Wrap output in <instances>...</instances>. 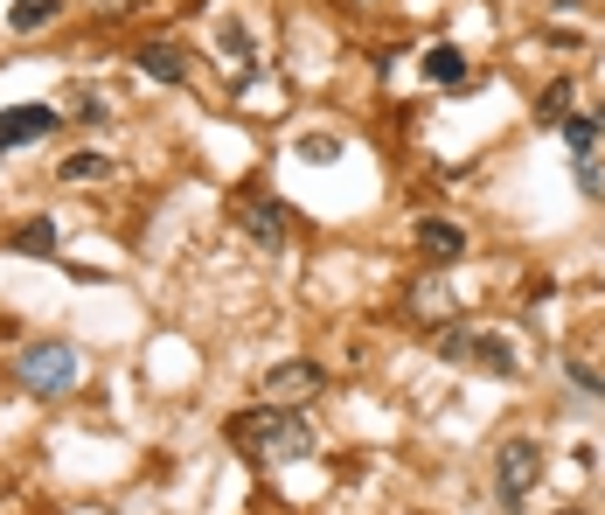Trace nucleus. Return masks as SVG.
Returning a JSON list of instances; mask_svg holds the SVG:
<instances>
[{"instance_id":"22","label":"nucleus","mask_w":605,"mask_h":515,"mask_svg":"<svg viewBox=\"0 0 605 515\" xmlns=\"http://www.w3.org/2000/svg\"><path fill=\"white\" fill-rule=\"evenodd\" d=\"M571 515H585V508H571Z\"/></svg>"},{"instance_id":"17","label":"nucleus","mask_w":605,"mask_h":515,"mask_svg":"<svg viewBox=\"0 0 605 515\" xmlns=\"http://www.w3.org/2000/svg\"><path fill=\"white\" fill-rule=\"evenodd\" d=\"M557 125H564V140H571V153H592V140H598V119H571V112H564Z\"/></svg>"},{"instance_id":"15","label":"nucleus","mask_w":605,"mask_h":515,"mask_svg":"<svg viewBox=\"0 0 605 515\" xmlns=\"http://www.w3.org/2000/svg\"><path fill=\"white\" fill-rule=\"evenodd\" d=\"M411 306H417V314H432V321H445V314H453V293H438V279H417Z\"/></svg>"},{"instance_id":"12","label":"nucleus","mask_w":605,"mask_h":515,"mask_svg":"<svg viewBox=\"0 0 605 515\" xmlns=\"http://www.w3.org/2000/svg\"><path fill=\"white\" fill-rule=\"evenodd\" d=\"M417 70H425L432 84H466V57H460L453 42H432V49H425V63H417Z\"/></svg>"},{"instance_id":"8","label":"nucleus","mask_w":605,"mask_h":515,"mask_svg":"<svg viewBox=\"0 0 605 515\" xmlns=\"http://www.w3.org/2000/svg\"><path fill=\"white\" fill-rule=\"evenodd\" d=\"M133 57H140V70L153 77V84H181V77H189V57H181V42H140Z\"/></svg>"},{"instance_id":"7","label":"nucleus","mask_w":605,"mask_h":515,"mask_svg":"<svg viewBox=\"0 0 605 515\" xmlns=\"http://www.w3.org/2000/svg\"><path fill=\"white\" fill-rule=\"evenodd\" d=\"M417 251L438 258V265H453V258L466 251V230L453 216H417Z\"/></svg>"},{"instance_id":"4","label":"nucleus","mask_w":605,"mask_h":515,"mask_svg":"<svg viewBox=\"0 0 605 515\" xmlns=\"http://www.w3.org/2000/svg\"><path fill=\"white\" fill-rule=\"evenodd\" d=\"M536 481H543V446L536 440H502V453H494V495H502V508H522Z\"/></svg>"},{"instance_id":"13","label":"nucleus","mask_w":605,"mask_h":515,"mask_svg":"<svg viewBox=\"0 0 605 515\" xmlns=\"http://www.w3.org/2000/svg\"><path fill=\"white\" fill-rule=\"evenodd\" d=\"M70 105H77V119H84V125H104V119H112V98H104L98 84H77Z\"/></svg>"},{"instance_id":"5","label":"nucleus","mask_w":605,"mask_h":515,"mask_svg":"<svg viewBox=\"0 0 605 515\" xmlns=\"http://www.w3.org/2000/svg\"><path fill=\"white\" fill-rule=\"evenodd\" d=\"M63 125V112L57 105H8L0 112V153H14V147H36V140H49Z\"/></svg>"},{"instance_id":"6","label":"nucleus","mask_w":605,"mask_h":515,"mask_svg":"<svg viewBox=\"0 0 605 515\" xmlns=\"http://www.w3.org/2000/svg\"><path fill=\"white\" fill-rule=\"evenodd\" d=\"M321 383H327L321 363H272L258 391H265V404H306L313 391H321Z\"/></svg>"},{"instance_id":"18","label":"nucleus","mask_w":605,"mask_h":515,"mask_svg":"<svg viewBox=\"0 0 605 515\" xmlns=\"http://www.w3.org/2000/svg\"><path fill=\"white\" fill-rule=\"evenodd\" d=\"M564 112H571V84H549V91L536 98V119H549V125H557Z\"/></svg>"},{"instance_id":"23","label":"nucleus","mask_w":605,"mask_h":515,"mask_svg":"<svg viewBox=\"0 0 605 515\" xmlns=\"http://www.w3.org/2000/svg\"><path fill=\"white\" fill-rule=\"evenodd\" d=\"M598 404H605V391H598Z\"/></svg>"},{"instance_id":"1","label":"nucleus","mask_w":605,"mask_h":515,"mask_svg":"<svg viewBox=\"0 0 605 515\" xmlns=\"http://www.w3.org/2000/svg\"><path fill=\"white\" fill-rule=\"evenodd\" d=\"M230 446L244 460H313V425L300 418L293 404H258V411H236L223 425Z\"/></svg>"},{"instance_id":"16","label":"nucleus","mask_w":605,"mask_h":515,"mask_svg":"<svg viewBox=\"0 0 605 515\" xmlns=\"http://www.w3.org/2000/svg\"><path fill=\"white\" fill-rule=\"evenodd\" d=\"M216 49H223V57H236V63H251V29H244V21H223Z\"/></svg>"},{"instance_id":"3","label":"nucleus","mask_w":605,"mask_h":515,"mask_svg":"<svg viewBox=\"0 0 605 515\" xmlns=\"http://www.w3.org/2000/svg\"><path fill=\"white\" fill-rule=\"evenodd\" d=\"M14 376H21L29 397H63V391H77V376H84V355L70 342H36V349H21Z\"/></svg>"},{"instance_id":"19","label":"nucleus","mask_w":605,"mask_h":515,"mask_svg":"<svg viewBox=\"0 0 605 515\" xmlns=\"http://www.w3.org/2000/svg\"><path fill=\"white\" fill-rule=\"evenodd\" d=\"M300 153H306V161H341V133H306Z\"/></svg>"},{"instance_id":"9","label":"nucleus","mask_w":605,"mask_h":515,"mask_svg":"<svg viewBox=\"0 0 605 515\" xmlns=\"http://www.w3.org/2000/svg\"><path fill=\"white\" fill-rule=\"evenodd\" d=\"M285 223H293L285 202H251V210H244V230H251L258 244H285Z\"/></svg>"},{"instance_id":"2","label":"nucleus","mask_w":605,"mask_h":515,"mask_svg":"<svg viewBox=\"0 0 605 515\" xmlns=\"http://www.w3.org/2000/svg\"><path fill=\"white\" fill-rule=\"evenodd\" d=\"M432 349L445 355V363H460V370H487V376H515V349H508V334H494V327H466V321H438V327H432Z\"/></svg>"},{"instance_id":"10","label":"nucleus","mask_w":605,"mask_h":515,"mask_svg":"<svg viewBox=\"0 0 605 515\" xmlns=\"http://www.w3.org/2000/svg\"><path fill=\"white\" fill-rule=\"evenodd\" d=\"M8 244H14V251H29V258H57L63 230H57V216H29V223H21V230H14Z\"/></svg>"},{"instance_id":"11","label":"nucleus","mask_w":605,"mask_h":515,"mask_svg":"<svg viewBox=\"0 0 605 515\" xmlns=\"http://www.w3.org/2000/svg\"><path fill=\"white\" fill-rule=\"evenodd\" d=\"M57 14H63V0H14V8H8V29L14 36H42Z\"/></svg>"},{"instance_id":"21","label":"nucleus","mask_w":605,"mask_h":515,"mask_svg":"<svg viewBox=\"0 0 605 515\" xmlns=\"http://www.w3.org/2000/svg\"><path fill=\"white\" fill-rule=\"evenodd\" d=\"M91 8H133V0H91Z\"/></svg>"},{"instance_id":"20","label":"nucleus","mask_w":605,"mask_h":515,"mask_svg":"<svg viewBox=\"0 0 605 515\" xmlns=\"http://www.w3.org/2000/svg\"><path fill=\"white\" fill-rule=\"evenodd\" d=\"M577 189H585V195H592V202H598V195H605V168H598V161H592V153H577Z\"/></svg>"},{"instance_id":"24","label":"nucleus","mask_w":605,"mask_h":515,"mask_svg":"<svg viewBox=\"0 0 605 515\" xmlns=\"http://www.w3.org/2000/svg\"><path fill=\"white\" fill-rule=\"evenodd\" d=\"M598 125H605V112H598Z\"/></svg>"},{"instance_id":"14","label":"nucleus","mask_w":605,"mask_h":515,"mask_svg":"<svg viewBox=\"0 0 605 515\" xmlns=\"http://www.w3.org/2000/svg\"><path fill=\"white\" fill-rule=\"evenodd\" d=\"M57 174H63V182H104V174H112V161H104V153H70Z\"/></svg>"}]
</instances>
